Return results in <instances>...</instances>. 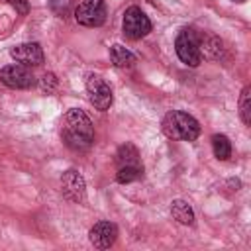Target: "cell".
Listing matches in <instances>:
<instances>
[{"label":"cell","instance_id":"e0dca14e","mask_svg":"<svg viewBox=\"0 0 251 251\" xmlns=\"http://www.w3.org/2000/svg\"><path fill=\"white\" fill-rule=\"evenodd\" d=\"M239 118L245 126L251 124V86H243L239 94Z\"/></svg>","mask_w":251,"mask_h":251},{"label":"cell","instance_id":"ac0fdd59","mask_svg":"<svg viewBox=\"0 0 251 251\" xmlns=\"http://www.w3.org/2000/svg\"><path fill=\"white\" fill-rule=\"evenodd\" d=\"M37 84H39V90L43 94H53L57 90V86H59V78H57L55 73H43Z\"/></svg>","mask_w":251,"mask_h":251},{"label":"cell","instance_id":"9a60e30c","mask_svg":"<svg viewBox=\"0 0 251 251\" xmlns=\"http://www.w3.org/2000/svg\"><path fill=\"white\" fill-rule=\"evenodd\" d=\"M212 151H214V157L220 159V161H226L231 157V143L227 139V135L224 133H214L212 135Z\"/></svg>","mask_w":251,"mask_h":251},{"label":"cell","instance_id":"8fae6325","mask_svg":"<svg viewBox=\"0 0 251 251\" xmlns=\"http://www.w3.org/2000/svg\"><path fill=\"white\" fill-rule=\"evenodd\" d=\"M200 55L210 61H218L224 57V41L216 35H202L200 37Z\"/></svg>","mask_w":251,"mask_h":251},{"label":"cell","instance_id":"52a82bcc","mask_svg":"<svg viewBox=\"0 0 251 251\" xmlns=\"http://www.w3.org/2000/svg\"><path fill=\"white\" fill-rule=\"evenodd\" d=\"M61 192L69 202L84 204L86 202V180L76 169H67L61 175Z\"/></svg>","mask_w":251,"mask_h":251},{"label":"cell","instance_id":"ba28073f","mask_svg":"<svg viewBox=\"0 0 251 251\" xmlns=\"http://www.w3.org/2000/svg\"><path fill=\"white\" fill-rule=\"evenodd\" d=\"M0 82L6 84L8 88L25 90L35 84V76L29 71V67L16 63V65H6L0 69Z\"/></svg>","mask_w":251,"mask_h":251},{"label":"cell","instance_id":"5bb4252c","mask_svg":"<svg viewBox=\"0 0 251 251\" xmlns=\"http://www.w3.org/2000/svg\"><path fill=\"white\" fill-rule=\"evenodd\" d=\"M116 163L120 167H126V165H139V151L133 143L126 141L118 147L116 151Z\"/></svg>","mask_w":251,"mask_h":251},{"label":"cell","instance_id":"7a4b0ae2","mask_svg":"<svg viewBox=\"0 0 251 251\" xmlns=\"http://www.w3.org/2000/svg\"><path fill=\"white\" fill-rule=\"evenodd\" d=\"M161 129L167 137L171 139H180V141H194L200 135V124L194 116L182 112V110H171L163 122Z\"/></svg>","mask_w":251,"mask_h":251},{"label":"cell","instance_id":"3957f363","mask_svg":"<svg viewBox=\"0 0 251 251\" xmlns=\"http://www.w3.org/2000/svg\"><path fill=\"white\" fill-rule=\"evenodd\" d=\"M175 53L186 67H198L202 63L200 37L192 27H182L175 37Z\"/></svg>","mask_w":251,"mask_h":251},{"label":"cell","instance_id":"8992f818","mask_svg":"<svg viewBox=\"0 0 251 251\" xmlns=\"http://www.w3.org/2000/svg\"><path fill=\"white\" fill-rule=\"evenodd\" d=\"M75 20L84 27H100L106 22L104 0H80L75 8Z\"/></svg>","mask_w":251,"mask_h":251},{"label":"cell","instance_id":"44dd1931","mask_svg":"<svg viewBox=\"0 0 251 251\" xmlns=\"http://www.w3.org/2000/svg\"><path fill=\"white\" fill-rule=\"evenodd\" d=\"M231 2H237V4H241V2H245V0H231Z\"/></svg>","mask_w":251,"mask_h":251},{"label":"cell","instance_id":"4fadbf2b","mask_svg":"<svg viewBox=\"0 0 251 251\" xmlns=\"http://www.w3.org/2000/svg\"><path fill=\"white\" fill-rule=\"evenodd\" d=\"M171 216H173L178 224H182V226H192V224H194V210H192V206H190L186 200H182V198H176V200L171 202Z\"/></svg>","mask_w":251,"mask_h":251},{"label":"cell","instance_id":"6da1fadb","mask_svg":"<svg viewBox=\"0 0 251 251\" xmlns=\"http://www.w3.org/2000/svg\"><path fill=\"white\" fill-rule=\"evenodd\" d=\"M61 139L73 151H86L94 143V126L84 110L71 108L63 116Z\"/></svg>","mask_w":251,"mask_h":251},{"label":"cell","instance_id":"30bf717a","mask_svg":"<svg viewBox=\"0 0 251 251\" xmlns=\"http://www.w3.org/2000/svg\"><path fill=\"white\" fill-rule=\"evenodd\" d=\"M10 57L25 67H39L43 63V49L39 43L29 41V43H20L10 49Z\"/></svg>","mask_w":251,"mask_h":251},{"label":"cell","instance_id":"277c9868","mask_svg":"<svg viewBox=\"0 0 251 251\" xmlns=\"http://www.w3.org/2000/svg\"><path fill=\"white\" fill-rule=\"evenodd\" d=\"M151 31V20L147 18V14L139 8V6H129L124 12V20H122V33L126 39L137 41L141 37H145Z\"/></svg>","mask_w":251,"mask_h":251},{"label":"cell","instance_id":"2e32d148","mask_svg":"<svg viewBox=\"0 0 251 251\" xmlns=\"http://www.w3.org/2000/svg\"><path fill=\"white\" fill-rule=\"evenodd\" d=\"M143 176V167L141 165H126V167H120L118 173H116V180L120 184H129V182H135Z\"/></svg>","mask_w":251,"mask_h":251},{"label":"cell","instance_id":"d6986e66","mask_svg":"<svg viewBox=\"0 0 251 251\" xmlns=\"http://www.w3.org/2000/svg\"><path fill=\"white\" fill-rule=\"evenodd\" d=\"M49 8L57 18H67L71 10V0H49Z\"/></svg>","mask_w":251,"mask_h":251},{"label":"cell","instance_id":"5b68a950","mask_svg":"<svg viewBox=\"0 0 251 251\" xmlns=\"http://www.w3.org/2000/svg\"><path fill=\"white\" fill-rule=\"evenodd\" d=\"M84 86H86V94H88V100L90 104L100 110V112H106L110 110L112 102H114V94H112V88L110 84L96 73H88L86 78H84Z\"/></svg>","mask_w":251,"mask_h":251},{"label":"cell","instance_id":"9c48e42d","mask_svg":"<svg viewBox=\"0 0 251 251\" xmlns=\"http://www.w3.org/2000/svg\"><path fill=\"white\" fill-rule=\"evenodd\" d=\"M88 239L96 249H108L118 239V226L114 222H106V220L96 222L88 231Z\"/></svg>","mask_w":251,"mask_h":251},{"label":"cell","instance_id":"7c38bea8","mask_svg":"<svg viewBox=\"0 0 251 251\" xmlns=\"http://www.w3.org/2000/svg\"><path fill=\"white\" fill-rule=\"evenodd\" d=\"M110 61H112V65L118 67V69H131V67L137 63L135 55H133L127 47H124V45H120V43H114V45L110 47Z\"/></svg>","mask_w":251,"mask_h":251},{"label":"cell","instance_id":"ffe728a7","mask_svg":"<svg viewBox=\"0 0 251 251\" xmlns=\"http://www.w3.org/2000/svg\"><path fill=\"white\" fill-rule=\"evenodd\" d=\"M6 2H8L20 16H25V14L29 12V2H27V0H6Z\"/></svg>","mask_w":251,"mask_h":251}]
</instances>
